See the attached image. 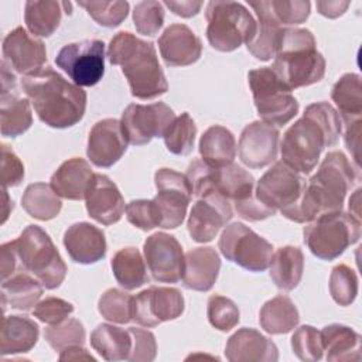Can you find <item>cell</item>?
Listing matches in <instances>:
<instances>
[{
	"mask_svg": "<svg viewBox=\"0 0 362 362\" xmlns=\"http://www.w3.org/2000/svg\"><path fill=\"white\" fill-rule=\"evenodd\" d=\"M341 130L339 115L328 102L308 105L283 136L281 161L300 174H310L317 167L322 150L338 141Z\"/></svg>",
	"mask_w": 362,
	"mask_h": 362,
	"instance_id": "obj_1",
	"label": "cell"
},
{
	"mask_svg": "<svg viewBox=\"0 0 362 362\" xmlns=\"http://www.w3.org/2000/svg\"><path fill=\"white\" fill-rule=\"evenodd\" d=\"M356 181L355 170L342 151H329L317 173L305 182L300 199L280 211L293 222H311L320 215L342 211L344 199Z\"/></svg>",
	"mask_w": 362,
	"mask_h": 362,
	"instance_id": "obj_2",
	"label": "cell"
},
{
	"mask_svg": "<svg viewBox=\"0 0 362 362\" xmlns=\"http://www.w3.org/2000/svg\"><path fill=\"white\" fill-rule=\"evenodd\" d=\"M21 88L38 119L49 127H72L85 115L86 92L49 66L24 76Z\"/></svg>",
	"mask_w": 362,
	"mask_h": 362,
	"instance_id": "obj_3",
	"label": "cell"
},
{
	"mask_svg": "<svg viewBox=\"0 0 362 362\" xmlns=\"http://www.w3.org/2000/svg\"><path fill=\"white\" fill-rule=\"evenodd\" d=\"M107 58L112 65L122 68L134 98L154 99L168 90L153 42L120 31L110 40Z\"/></svg>",
	"mask_w": 362,
	"mask_h": 362,
	"instance_id": "obj_4",
	"label": "cell"
},
{
	"mask_svg": "<svg viewBox=\"0 0 362 362\" xmlns=\"http://www.w3.org/2000/svg\"><path fill=\"white\" fill-rule=\"evenodd\" d=\"M270 66L290 89L320 82L325 74V59L317 49L313 33L307 28H286Z\"/></svg>",
	"mask_w": 362,
	"mask_h": 362,
	"instance_id": "obj_5",
	"label": "cell"
},
{
	"mask_svg": "<svg viewBox=\"0 0 362 362\" xmlns=\"http://www.w3.org/2000/svg\"><path fill=\"white\" fill-rule=\"evenodd\" d=\"M13 246L18 260V272L33 274L47 290H54L61 286L68 269L51 238L42 228L28 225L21 235L13 240Z\"/></svg>",
	"mask_w": 362,
	"mask_h": 362,
	"instance_id": "obj_6",
	"label": "cell"
},
{
	"mask_svg": "<svg viewBox=\"0 0 362 362\" xmlns=\"http://www.w3.org/2000/svg\"><path fill=\"white\" fill-rule=\"evenodd\" d=\"M361 238V221L352 212L320 215L304 228V243L322 260H334Z\"/></svg>",
	"mask_w": 362,
	"mask_h": 362,
	"instance_id": "obj_7",
	"label": "cell"
},
{
	"mask_svg": "<svg viewBox=\"0 0 362 362\" xmlns=\"http://www.w3.org/2000/svg\"><path fill=\"white\" fill-rule=\"evenodd\" d=\"M205 16L208 42L221 52L235 51L256 34V21L242 3L212 0Z\"/></svg>",
	"mask_w": 362,
	"mask_h": 362,
	"instance_id": "obj_8",
	"label": "cell"
},
{
	"mask_svg": "<svg viewBox=\"0 0 362 362\" xmlns=\"http://www.w3.org/2000/svg\"><path fill=\"white\" fill-rule=\"evenodd\" d=\"M185 175L195 197L211 189L219 192L233 204L255 197L253 175L235 163L223 167H212L197 158L188 165Z\"/></svg>",
	"mask_w": 362,
	"mask_h": 362,
	"instance_id": "obj_9",
	"label": "cell"
},
{
	"mask_svg": "<svg viewBox=\"0 0 362 362\" xmlns=\"http://www.w3.org/2000/svg\"><path fill=\"white\" fill-rule=\"evenodd\" d=\"M255 106L262 120L272 126H284L298 113V102L270 66L247 74Z\"/></svg>",
	"mask_w": 362,
	"mask_h": 362,
	"instance_id": "obj_10",
	"label": "cell"
},
{
	"mask_svg": "<svg viewBox=\"0 0 362 362\" xmlns=\"http://www.w3.org/2000/svg\"><path fill=\"white\" fill-rule=\"evenodd\" d=\"M218 247L226 260L249 272H264L273 256L272 243L240 222L225 226Z\"/></svg>",
	"mask_w": 362,
	"mask_h": 362,
	"instance_id": "obj_11",
	"label": "cell"
},
{
	"mask_svg": "<svg viewBox=\"0 0 362 362\" xmlns=\"http://www.w3.org/2000/svg\"><path fill=\"white\" fill-rule=\"evenodd\" d=\"M55 64L78 86H93L105 75V44L100 40H83L64 45Z\"/></svg>",
	"mask_w": 362,
	"mask_h": 362,
	"instance_id": "obj_12",
	"label": "cell"
},
{
	"mask_svg": "<svg viewBox=\"0 0 362 362\" xmlns=\"http://www.w3.org/2000/svg\"><path fill=\"white\" fill-rule=\"evenodd\" d=\"M154 184L157 195L153 201L160 214V228H178L184 222L192 197V187L187 175L171 168H160L154 174Z\"/></svg>",
	"mask_w": 362,
	"mask_h": 362,
	"instance_id": "obj_13",
	"label": "cell"
},
{
	"mask_svg": "<svg viewBox=\"0 0 362 362\" xmlns=\"http://www.w3.org/2000/svg\"><path fill=\"white\" fill-rule=\"evenodd\" d=\"M175 119L170 106L163 102L150 105L130 103L122 113V129L129 143L144 146L154 137H163Z\"/></svg>",
	"mask_w": 362,
	"mask_h": 362,
	"instance_id": "obj_14",
	"label": "cell"
},
{
	"mask_svg": "<svg viewBox=\"0 0 362 362\" xmlns=\"http://www.w3.org/2000/svg\"><path fill=\"white\" fill-rule=\"evenodd\" d=\"M304 188V177L283 161H277L257 181L255 197L264 206L283 211L300 199Z\"/></svg>",
	"mask_w": 362,
	"mask_h": 362,
	"instance_id": "obj_15",
	"label": "cell"
},
{
	"mask_svg": "<svg viewBox=\"0 0 362 362\" xmlns=\"http://www.w3.org/2000/svg\"><path fill=\"white\" fill-rule=\"evenodd\" d=\"M184 313V297L175 287L151 286L133 297V321L151 328Z\"/></svg>",
	"mask_w": 362,
	"mask_h": 362,
	"instance_id": "obj_16",
	"label": "cell"
},
{
	"mask_svg": "<svg viewBox=\"0 0 362 362\" xmlns=\"http://www.w3.org/2000/svg\"><path fill=\"white\" fill-rule=\"evenodd\" d=\"M233 216L230 202L216 191H206L197 197L188 216V233L198 243L211 242L222 226Z\"/></svg>",
	"mask_w": 362,
	"mask_h": 362,
	"instance_id": "obj_17",
	"label": "cell"
},
{
	"mask_svg": "<svg viewBox=\"0 0 362 362\" xmlns=\"http://www.w3.org/2000/svg\"><path fill=\"white\" fill-rule=\"evenodd\" d=\"M144 262L153 279L160 283H177L182 279L184 253L180 242L168 233L150 235L143 246Z\"/></svg>",
	"mask_w": 362,
	"mask_h": 362,
	"instance_id": "obj_18",
	"label": "cell"
},
{
	"mask_svg": "<svg viewBox=\"0 0 362 362\" xmlns=\"http://www.w3.org/2000/svg\"><path fill=\"white\" fill-rule=\"evenodd\" d=\"M280 133L276 126L256 120L247 124L239 139L240 161L250 168H262L277 158Z\"/></svg>",
	"mask_w": 362,
	"mask_h": 362,
	"instance_id": "obj_19",
	"label": "cell"
},
{
	"mask_svg": "<svg viewBox=\"0 0 362 362\" xmlns=\"http://www.w3.org/2000/svg\"><path fill=\"white\" fill-rule=\"evenodd\" d=\"M1 136L17 137L25 133L33 124L30 102L16 90V75L8 64L1 61V93H0Z\"/></svg>",
	"mask_w": 362,
	"mask_h": 362,
	"instance_id": "obj_20",
	"label": "cell"
},
{
	"mask_svg": "<svg viewBox=\"0 0 362 362\" xmlns=\"http://www.w3.org/2000/svg\"><path fill=\"white\" fill-rule=\"evenodd\" d=\"M127 148V139L117 119H103L89 132L86 154L92 164L109 168L116 164Z\"/></svg>",
	"mask_w": 362,
	"mask_h": 362,
	"instance_id": "obj_21",
	"label": "cell"
},
{
	"mask_svg": "<svg viewBox=\"0 0 362 362\" xmlns=\"http://www.w3.org/2000/svg\"><path fill=\"white\" fill-rule=\"evenodd\" d=\"M1 48L4 61L24 76L42 69L47 61L44 42L31 37L23 27L11 30L4 37Z\"/></svg>",
	"mask_w": 362,
	"mask_h": 362,
	"instance_id": "obj_22",
	"label": "cell"
},
{
	"mask_svg": "<svg viewBox=\"0 0 362 362\" xmlns=\"http://www.w3.org/2000/svg\"><path fill=\"white\" fill-rule=\"evenodd\" d=\"M85 201L89 216L106 226L119 222L126 209L117 185L105 174L92 175Z\"/></svg>",
	"mask_w": 362,
	"mask_h": 362,
	"instance_id": "obj_23",
	"label": "cell"
},
{
	"mask_svg": "<svg viewBox=\"0 0 362 362\" xmlns=\"http://www.w3.org/2000/svg\"><path fill=\"white\" fill-rule=\"evenodd\" d=\"M158 48L167 66H187L202 54L199 37L185 24H171L158 38Z\"/></svg>",
	"mask_w": 362,
	"mask_h": 362,
	"instance_id": "obj_24",
	"label": "cell"
},
{
	"mask_svg": "<svg viewBox=\"0 0 362 362\" xmlns=\"http://www.w3.org/2000/svg\"><path fill=\"white\" fill-rule=\"evenodd\" d=\"M225 356L230 362H276V344L253 328H240L229 337Z\"/></svg>",
	"mask_w": 362,
	"mask_h": 362,
	"instance_id": "obj_25",
	"label": "cell"
},
{
	"mask_svg": "<svg viewBox=\"0 0 362 362\" xmlns=\"http://www.w3.org/2000/svg\"><path fill=\"white\" fill-rule=\"evenodd\" d=\"M64 246L75 263L92 264L106 256L105 233L92 223L78 222L64 233Z\"/></svg>",
	"mask_w": 362,
	"mask_h": 362,
	"instance_id": "obj_26",
	"label": "cell"
},
{
	"mask_svg": "<svg viewBox=\"0 0 362 362\" xmlns=\"http://www.w3.org/2000/svg\"><path fill=\"white\" fill-rule=\"evenodd\" d=\"M221 270V259L211 246L191 249L184 256L182 284L188 290L208 291L214 287Z\"/></svg>",
	"mask_w": 362,
	"mask_h": 362,
	"instance_id": "obj_27",
	"label": "cell"
},
{
	"mask_svg": "<svg viewBox=\"0 0 362 362\" xmlns=\"http://www.w3.org/2000/svg\"><path fill=\"white\" fill-rule=\"evenodd\" d=\"M92 175L89 163L83 158L74 157L58 167L51 177L49 185L57 195L71 201H81L85 198Z\"/></svg>",
	"mask_w": 362,
	"mask_h": 362,
	"instance_id": "obj_28",
	"label": "cell"
},
{
	"mask_svg": "<svg viewBox=\"0 0 362 362\" xmlns=\"http://www.w3.org/2000/svg\"><path fill=\"white\" fill-rule=\"evenodd\" d=\"M40 335L37 322L25 315H7L3 318L0 334V354L14 355L31 351Z\"/></svg>",
	"mask_w": 362,
	"mask_h": 362,
	"instance_id": "obj_29",
	"label": "cell"
},
{
	"mask_svg": "<svg viewBox=\"0 0 362 362\" xmlns=\"http://www.w3.org/2000/svg\"><path fill=\"white\" fill-rule=\"evenodd\" d=\"M322 349L327 361L345 362L361 359V335L342 324H329L321 331Z\"/></svg>",
	"mask_w": 362,
	"mask_h": 362,
	"instance_id": "obj_30",
	"label": "cell"
},
{
	"mask_svg": "<svg viewBox=\"0 0 362 362\" xmlns=\"http://www.w3.org/2000/svg\"><path fill=\"white\" fill-rule=\"evenodd\" d=\"M201 160L212 167L232 164L236 157V140L230 130L215 124L204 132L199 139Z\"/></svg>",
	"mask_w": 362,
	"mask_h": 362,
	"instance_id": "obj_31",
	"label": "cell"
},
{
	"mask_svg": "<svg viewBox=\"0 0 362 362\" xmlns=\"http://www.w3.org/2000/svg\"><path fill=\"white\" fill-rule=\"evenodd\" d=\"M42 284L27 272H17L6 280H1V303L3 308L10 305L11 308L27 311L37 305L42 296Z\"/></svg>",
	"mask_w": 362,
	"mask_h": 362,
	"instance_id": "obj_32",
	"label": "cell"
},
{
	"mask_svg": "<svg viewBox=\"0 0 362 362\" xmlns=\"http://www.w3.org/2000/svg\"><path fill=\"white\" fill-rule=\"evenodd\" d=\"M270 279L280 290L290 291L298 286L304 272V255L297 246H283L270 262Z\"/></svg>",
	"mask_w": 362,
	"mask_h": 362,
	"instance_id": "obj_33",
	"label": "cell"
},
{
	"mask_svg": "<svg viewBox=\"0 0 362 362\" xmlns=\"http://www.w3.org/2000/svg\"><path fill=\"white\" fill-rule=\"evenodd\" d=\"M300 321L298 310L287 296H276L266 301L259 313L260 327L272 335L287 334L297 327Z\"/></svg>",
	"mask_w": 362,
	"mask_h": 362,
	"instance_id": "obj_34",
	"label": "cell"
},
{
	"mask_svg": "<svg viewBox=\"0 0 362 362\" xmlns=\"http://www.w3.org/2000/svg\"><path fill=\"white\" fill-rule=\"evenodd\" d=\"M249 6L255 10L259 21L256 23V34L255 37L246 44L247 51L260 61H269L272 57L276 55L279 48L281 35L284 33V27L276 23L266 11H263L256 1H250Z\"/></svg>",
	"mask_w": 362,
	"mask_h": 362,
	"instance_id": "obj_35",
	"label": "cell"
},
{
	"mask_svg": "<svg viewBox=\"0 0 362 362\" xmlns=\"http://www.w3.org/2000/svg\"><path fill=\"white\" fill-rule=\"evenodd\" d=\"M132 335L129 329H123L110 324H99L90 334L92 348L110 362L127 361L132 351Z\"/></svg>",
	"mask_w": 362,
	"mask_h": 362,
	"instance_id": "obj_36",
	"label": "cell"
},
{
	"mask_svg": "<svg viewBox=\"0 0 362 362\" xmlns=\"http://www.w3.org/2000/svg\"><path fill=\"white\" fill-rule=\"evenodd\" d=\"M110 266L116 281L126 290H134L148 283L144 259L136 247L117 250L112 257Z\"/></svg>",
	"mask_w": 362,
	"mask_h": 362,
	"instance_id": "obj_37",
	"label": "cell"
},
{
	"mask_svg": "<svg viewBox=\"0 0 362 362\" xmlns=\"http://www.w3.org/2000/svg\"><path fill=\"white\" fill-rule=\"evenodd\" d=\"M64 11V1L30 0L24 7V21L31 34L49 37L58 28Z\"/></svg>",
	"mask_w": 362,
	"mask_h": 362,
	"instance_id": "obj_38",
	"label": "cell"
},
{
	"mask_svg": "<svg viewBox=\"0 0 362 362\" xmlns=\"http://www.w3.org/2000/svg\"><path fill=\"white\" fill-rule=\"evenodd\" d=\"M331 98L339 110V119H342V123L361 120L362 85L358 74L342 75L332 86Z\"/></svg>",
	"mask_w": 362,
	"mask_h": 362,
	"instance_id": "obj_39",
	"label": "cell"
},
{
	"mask_svg": "<svg viewBox=\"0 0 362 362\" xmlns=\"http://www.w3.org/2000/svg\"><path fill=\"white\" fill-rule=\"evenodd\" d=\"M21 205L30 216L38 221L54 219L62 208L59 195L45 182L30 184L21 197Z\"/></svg>",
	"mask_w": 362,
	"mask_h": 362,
	"instance_id": "obj_40",
	"label": "cell"
},
{
	"mask_svg": "<svg viewBox=\"0 0 362 362\" xmlns=\"http://www.w3.org/2000/svg\"><path fill=\"white\" fill-rule=\"evenodd\" d=\"M256 4L284 28L304 23L311 8L310 1L305 0H262L256 1Z\"/></svg>",
	"mask_w": 362,
	"mask_h": 362,
	"instance_id": "obj_41",
	"label": "cell"
},
{
	"mask_svg": "<svg viewBox=\"0 0 362 362\" xmlns=\"http://www.w3.org/2000/svg\"><path fill=\"white\" fill-rule=\"evenodd\" d=\"M197 136V126L192 117L184 112L173 120L165 130L163 139L170 153L175 156H187L192 151Z\"/></svg>",
	"mask_w": 362,
	"mask_h": 362,
	"instance_id": "obj_42",
	"label": "cell"
},
{
	"mask_svg": "<svg viewBox=\"0 0 362 362\" xmlns=\"http://www.w3.org/2000/svg\"><path fill=\"white\" fill-rule=\"evenodd\" d=\"M98 308L110 322L127 324L133 320V297L119 288L106 290L99 298Z\"/></svg>",
	"mask_w": 362,
	"mask_h": 362,
	"instance_id": "obj_43",
	"label": "cell"
},
{
	"mask_svg": "<svg viewBox=\"0 0 362 362\" xmlns=\"http://www.w3.org/2000/svg\"><path fill=\"white\" fill-rule=\"evenodd\" d=\"M44 337L52 349L61 352L74 345H83L85 328L79 320L66 318L59 324L45 328Z\"/></svg>",
	"mask_w": 362,
	"mask_h": 362,
	"instance_id": "obj_44",
	"label": "cell"
},
{
	"mask_svg": "<svg viewBox=\"0 0 362 362\" xmlns=\"http://www.w3.org/2000/svg\"><path fill=\"white\" fill-rule=\"evenodd\" d=\"M358 277L346 264H337L329 276V294L339 305H351L358 296Z\"/></svg>",
	"mask_w": 362,
	"mask_h": 362,
	"instance_id": "obj_45",
	"label": "cell"
},
{
	"mask_svg": "<svg viewBox=\"0 0 362 362\" xmlns=\"http://www.w3.org/2000/svg\"><path fill=\"white\" fill-rule=\"evenodd\" d=\"M88 14L102 27L115 28L120 25L129 14L127 1H78Z\"/></svg>",
	"mask_w": 362,
	"mask_h": 362,
	"instance_id": "obj_46",
	"label": "cell"
},
{
	"mask_svg": "<svg viewBox=\"0 0 362 362\" xmlns=\"http://www.w3.org/2000/svg\"><path fill=\"white\" fill-rule=\"evenodd\" d=\"M206 315L209 324L219 331H230L239 322V308L228 297L215 294L208 298Z\"/></svg>",
	"mask_w": 362,
	"mask_h": 362,
	"instance_id": "obj_47",
	"label": "cell"
},
{
	"mask_svg": "<svg viewBox=\"0 0 362 362\" xmlns=\"http://www.w3.org/2000/svg\"><path fill=\"white\" fill-rule=\"evenodd\" d=\"M291 348L294 355L304 362H317L322 358L321 334L311 325H301L291 337Z\"/></svg>",
	"mask_w": 362,
	"mask_h": 362,
	"instance_id": "obj_48",
	"label": "cell"
},
{
	"mask_svg": "<svg viewBox=\"0 0 362 362\" xmlns=\"http://www.w3.org/2000/svg\"><path fill=\"white\" fill-rule=\"evenodd\" d=\"M133 23L139 34L156 35L164 24L163 3L154 0L137 3L133 10Z\"/></svg>",
	"mask_w": 362,
	"mask_h": 362,
	"instance_id": "obj_49",
	"label": "cell"
},
{
	"mask_svg": "<svg viewBox=\"0 0 362 362\" xmlns=\"http://www.w3.org/2000/svg\"><path fill=\"white\" fill-rule=\"evenodd\" d=\"M127 221L141 229L151 230L160 226V214L153 199H133L126 205Z\"/></svg>",
	"mask_w": 362,
	"mask_h": 362,
	"instance_id": "obj_50",
	"label": "cell"
},
{
	"mask_svg": "<svg viewBox=\"0 0 362 362\" xmlns=\"http://www.w3.org/2000/svg\"><path fill=\"white\" fill-rule=\"evenodd\" d=\"M74 313V305L59 297H47L37 303L33 315L44 324L55 325L68 318Z\"/></svg>",
	"mask_w": 362,
	"mask_h": 362,
	"instance_id": "obj_51",
	"label": "cell"
},
{
	"mask_svg": "<svg viewBox=\"0 0 362 362\" xmlns=\"http://www.w3.org/2000/svg\"><path fill=\"white\" fill-rule=\"evenodd\" d=\"M132 335V351L127 356L130 362H151L157 355V342L153 332L132 327L129 328Z\"/></svg>",
	"mask_w": 362,
	"mask_h": 362,
	"instance_id": "obj_52",
	"label": "cell"
},
{
	"mask_svg": "<svg viewBox=\"0 0 362 362\" xmlns=\"http://www.w3.org/2000/svg\"><path fill=\"white\" fill-rule=\"evenodd\" d=\"M24 178V165L14 151L1 144V184L4 188L17 187Z\"/></svg>",
	"mask_w": 362,
	"mask_h": 362,
	"instance_id": "obj_53",
	"label": "cell"
},
{
	"mask_svg": "<svg viewBox=\"0 0 362 362\" xmlns=\"http://www.w3.org/2000/svg\"><path fill=\"white\" fill-rule=\"evenodd\" d=\"M233 205H235L236 214L240 218H243L246 221H252V222L267 219L276 214V211L264 206L256 197H252L242 202H236Z\"/></svg>",
	"mask_w": 362,
	"mask_h": 362,
	"instance_id": "obj_54",
	"label": "cell"
},
{
	"mask_svg": "<svg viewBox=\"0 0 362 362\" xmlns=\"http://www.w3.org/2000/svg\"><path fill=\"white\" fill-rule=\"evenodd\" d=\"M345 124V146L354 157L356 165H359V144H361V120L346 122Z\"/></svg>",
	"mask_w": 362,
	"mask_h": 362,
	"instance_id": "obj_55",
	"label": "cell"
},
{
	"mask_svg": "<svg viewBox=\"0 0 362 362\" xmlns=\"http://www.w3.org/2000/svg\"><path fill=\"white\" fill-rule=\"evenodd\" d=\"M1 280L8 279L14 273L18 272V260L11 242H6L1 245Z\"/></svg>",
	"mask_w": 362,
	"mask_h": 362,
	"instance_id": "obj_56",
	"label": "cell"
},
{
	"mask_svg": "<svg viewBox=\"0 0 362 362\" xmlns=\"http://www.w3.org/2000/svg\"><path fill=\"white\" fill-rule=\"evenodd\" d=\"M164 6H167L174 14L181 16L184 18H189L192 16H197L202 7V1H191V0H184V1H173V0H165Z\"/></svg>",
	"mask_w": 362,
	"mask_h": 362,
	"instance_id": "obj_57",
	"label": "cell"
},
{
	"mask_svg": "<svg viewBox=\"0 0 362 362\" xmlns=\"http://www.w3.org/2000/svg\"><path fill=\"white\" fill-rule=\"evenodd\" d=\"M315 7L321 16L328 18H337L346 11V8L349 7V1H317Z\"/></svg>",
	"mask_w": 362,
	"mask_h": 362,
	"instance_id": "obj_58",
	"label": "cell"
},
{
	"mask_svg": "<svg viewBox=\"0 0 362 362\" xmlns=\"http://www.w3.org/2000/svg\"><path fill=\"white\" fill-rule=\"evenodd\" d=\"M81 359L95 361V358L90 354H88V351L82 345L69 346L61 351V355H59V361H81Z\"/></svg>",
	"mask_w": 362,
	"mask_h": 362,
	"instance_id": "obj_59",
	"label": "cell"
}]
</instances>
